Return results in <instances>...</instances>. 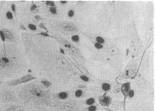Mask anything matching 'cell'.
Returning a JSON list of instances; mask_svg holds the SVG:
<instances>
[{
    "label": "cell",
    "instance_id": "1",
    "mask_svg": "<svg viewBox=\"0 0 155 111\" xmlns=\"http://www.w3.org/2000/svg\"><path fill=\"white\" fill-rule=\"evenodd\" d=\"M23 57L15 43L0 39V79L16 75L23 67Z\"/></svg>",
    "mask_w": 155,
    "mask_h": 111
},
{
    "label": "cell",
    "instance_id": "2",
    "mask_svg": "<svg viewBox=\"0 0 155 111\" xmlns=\"http://www.w3.org/2000/svg\"><path fill=\"white\" fill-rule=\"evenodd\" d=\"M19 96L24 101H28L32 99L42 102H46L50 97V94L46 89H44L39 83H30L22 88L19 93Z\"/></svg>",
    "mask_w": 155,
    "mask_h": 111
},
{
    "label": "cell",
    "instance_id": "3",
    "mask_svg": "<svg viewBox=\"0 0 155 111\" xmlns=\"http://www.w3.org/2000/svg\"><path fill=\"white\" fill-rule=\"evenodd\" d=\"M17 100V98L13 91L8 89H2L0 90V102L5 104L12 103Z\"/></svg>",
    "mask_w": 155,
    "mask_h": 111
},
{
    "label": "cell",
    "instance_id": "4",
    "mask_svg": "<svg viewBox=\"0 0 155 111\" xmlns=\"http://www.w3.org/2000/svg\"><path fill=\"white\" fill-rule=\"evenodd\" d=\"M58 41L60 42V44L64 47L65 50H67L70 55H72L73 57H77V58H80V57H81L80 51H79V50L76 48L75 46L72 44L70 42L67 41V39H63V38H59Z\"/></svg>",
    "mask_w": 155,
    "mask_h": 111
},
{
    "label": "cell",
    "instance_id": "5",
    "mask_svg": "<svg viewBox=\"0 0 155 111\" xmlns=\"http://www.w3.org/2000/svg\"><path fill=\"white\" fill-rule=\"evenodd\" d=\"M34 80H36V77L34 76H32V74H26V75L19 77L18 79L9 80V82H7L6 84L8 87H17V86L21 85V84L27 83Z\"/></svg>",
    "mask_w": 155,
    "mask_h": 111
},
{
    "label": "cell",
    "instance_id": "6",
    "mask_svg": "<svg viewBox=\"0 0 155 111\" xmlns=\"http://www.w3.org/2000/svg\"><path fill=\"white\" fill-rule=\"evenodd\" d=\"M2 19L3 23L10 22L12 24H15V16L9 9H7L5 5H2Z\"/></svg>",
    "mask_w": 155,
    "mask_h": 111
},
{
    "label": "cell",
    "instance_id": "7",
    "mask_svg": "<svg viewBox=\"0 0 155 111\" xmlns=\"http://www.w3.org/2000/svg\"><path fill=\"white\" fill-rule=\"evenodd\" d=\"M60 29L63 33H77L78 32V28L77 25L70 22H62L59 24Z\"/></svg>",
    "mask_w": 155,
    "mask_h": 111
},
{
    "label": "cell",
    "instance_id": "8",
    "mask_svg": "<svg viewBox=\"0 0 155 111\" xmlns=\"http://www.w3.org/2000/svg\"><path fill=\"white\" fill-rule=\"evenodd\" d=\"M1 28V27H0ZM5 36V42L6 43H16V36H15V33L12 30L8 29V28H1Z\"/></svg>",
    "mask_w": 155,
    "mask_h": 111
},
{
    "label": "cell",
    "instance_id": "9",
    "mask_svg": "<svg viewBox=\"0 0 155 111\" xmlns=\"http://www.w3.org/2000/svg\"><path fill=\"white\" fill-rule=\"evenodd\" d=\"M99 102L102 106H108L111 103V98L107 95H104V96H101L99 99Z\"/></svg>",
    "mask_w": 155,
    "mask_h": 111
},
{
    "label": "cell",
    "instance_id": "10",
    "mask_svg": "<svg viewBox=\"0 0 155 111\" xmlns=\"http://www.w3.org/2000/svg\"><path fill=\"white\" fill-rule=\"evenodd\" d=\"M61 106H63V109L67 111H72L77 108V105H76L75 103H72V102L64 103H63V104L61 105Z\"/></svg>",
    "mask_w": 155,
    "mask_h": 111
},
{
    "label": "cell",
    "instance_id": "11",
    "mask_svg": "<svg viewBox=\"0 0 155 111\" xmlns=\"http://www.w3.org/2000/svg\"><path fill=\"white\" fill-rule=\"evenodd\" d=\"M54 96L59 100H66L69 97V93L67 91H62L56 94Z\"/></svg>",
    "mask_w": 155,
    "mask_h": 111
},
{
    "label": "cell",
    "instance_id": "12",
    "mask_svg": "<svg viewBox=\"0 0 155 111\" xmlns=\"http://www.w3.org/2000/svg\"><path fill=\"white\" fill-rule=\"evenodd\" d=\"M130 83H124L121 87V91L123 93L124 95H127L128 92L130 90Z\"/></svg>",
    "mask_w": 155,
    "mask_h": 111
},
{
    "label": "cell",
    "instance_id": "13",
    "mask_svg": "<svg viewBox=\"0 0 155 111\" xmlns=\"http://www.w3.org/2000/svg\"><path fill=\"white\" fill-rule=\"evenodd\" d=\"M39 84H40V86L43 87L44 89H48V88H50L52 85L51 82H50V81H48V80H41L40 82H39Z\"/></svg>",
    "mask_w": 155,
    "mask_h": 111
},
{
    "label": "cell",
    "instance_id": "14",
    "mask_svg": "<svg viewBox=\"0 0 155 111\" xmlns=\"http://www.w3.org/2000/svg\"><path fill=\"white\" fill-rule=\"evenodd\" d=\"M19 109V106L15 104H10L7 106L6 109H5V111H16Z\"/></svg>",
    "mask_w": 155,
    "mask_h": 111
},
{
    "label": "cell",
    "instance_id": "15",
    "mask_svg": "<svg viewBox=\"0 0 155 111\" xmlns=\"http://www.w3.org/2000/svg\"><path fill=\"white\" fill-rule=\"evenodd\" d=\"M84 90L81 89H78L74 92V96H75L76 98H81L83 96H84Z\"/></svg>",
    "mask_w": 155,
    "mask_h": 111
},
{
    "label": "cell",
    "instance_id": "16",
    "mask_svg": "<svg viewBox=\"0 0 155 111\" xmlns=\"http://www.w3.org/2000/svg\"><path fill=\"white\" fill-rule=\"evenodd\" d=\"M48 9H49V12H50V14H52V15H57V13H58L57 8H56V5L51 7H48Z\"/></svg>",
    "mask_w": 155,
    "mask_h": 111
},
{
    "label": "cell",
    "instance_id": "17",
    "mask_svg": "<svg viewBox=\"0 0 155 111\" xmlns=\"http://www.w3.org/2000/svg\"><path fill=\"white\" fill-rule=\"evenodd\" d=\"M10 10L12 11V13L14 14L15 17H16V15H17V8H16V5H15L14 2H12L10 5Z\"/></svg>",
    "mask_w": 155,
    "mask_h": 111
},
{
    "label": "cell",
    "instance_id": "18",
    "mask_svg": "<svg viewBox=\"0 0 155 111\" xmlns=\"http://www.w3.org/2000/svg\"><path fill=\"white\" fill-rule=\"evenodd\" d=\"M102 89L103 90L105 91V92H107V91H109L110 90L111 88V86L110 84L107 83H104L102 84Z\"/></svg>",
    "mask_w": 155,
    "mask_h": 111
},
{
    "label": "cell",
    "instance_id": "19",
    "mask_svg": "<svg viewBox=\"0 0 155 111\" xmlns=\"http://www.w3.org/2000/svg\"><path fill=\"white\" fill-rule=\"evenodd\" d=\"M27 27L30 31H34V32L37 31V26L33 23H28Z\"/></svg>",
    "mask_w": 155,
    "mask_h": 111
},
{
    "label": "cell",
    "instance_id": "20",
    "mask_svg": "<svg viewBox=\"0 0 155 111\" xmlns=\"http://www.w3.org/2000/svg\"><path fill=\"white\" fill-rule=\"evenodd\" d=\"M86 104L88 105V106H91V105H94V103H95V99L93 97H91L89 98V99H87V100H86Z\"/></svg>",
    "mask_w": 155,
    "mask_h": 111
},
{
    "label": "cell",
    "instance_id": "21",
    "mask_svg": "<svg viewBox=\"0 0 155 111\" xmlns=\"http://www.w3.org/2000/svg\"><path fill=\"white\" fill-rule=\"evenodd\" d=\"M71 39H72V41L75 43H77L80 42V37H79L78 35L77 34H73V36H71Z\"/></svg>",
    "mask_w": 155,
    "mask_h": 111
},
{
    "label": "cell",
    "instance_id": "22",
    "mask_svg": "<svg viewBox=\"0 0 155 111\" xmlns=\"http://www.w3.org/2000/svg\"><path fill=\"white\" fill-rule=\"evenodd\" d=\"M74 15H75V11H74V9H69L68 12H67V16H68L69 18H73Z\"/></svg>",
    "mask_w": 155,
    "mask_h": 111
},
{
    "label": "cell",
    "instance_id": "23",
    "mask_svg": "<svg viewBox=\"0 0 155 111\" xmlns=\"http://www.w3.org/2000/svg\"><path fill=\"white\" fill-rule=\"evenodd\" d=\"M97 107L95 106V105H91V106H89L88 108H87V110L88 111H96L97 110Z\"/></svg>",
    "mask_w": 155,
    "mask_h": 111
},
{
    "label": "cell",
    "instance_id": "24",
    "mask_svg": "<svg viewBox=\"0 0 155 111\" xmlns=\"http://www.w3.org/2000/svg\"><path fill=\"white\" fill-rule=\"evenodd\" d=\"M96 40H97V43H100V44H102L103 45V44H104V39H103V38L99 37V36L96 38Z\"/></svg>",
    "mask_w": 155,
    "mask_h": 111
},
{
    "label": "cell",
    "instance_id": "25",
    "mask_svg": "<svg viewBox=\"0 0 155 111\" xmlns=\"http://www.w3.org/2000/svg\"><path fill=\"white\" fill-rule=\"evenodd\" d=\"M94 46H95L96 48L98 49V50H100V49H102L103 48V45L102 44H100V43H97V42H96V43H94Z\"/></svg>",
    "mask_w": 155,
    "mask_h": 111
},
{
    "label": "cell",
    "instance_id": "26",
    "mask_svg": "<svg viewBox=\"0 0 155 111\" xmlns=\"http://www.w3.org/2000/svg\"><path fill=\"white\" fill-rule=\"evenodd\" d=\"M80 79H81L83 81H85V82H87V81H89V78L87 77V76L81 75V76H80Z\"/></svg>",
    "mask_w": 155,
    "mask_h": 111
},
{
    "label": "cell",
    "instance_id": "27",
    "mask_svg": "<svg viewBox=\"0 0 155 111\" xmlns=\"http://www.w3.org/2000/svg\"><path fill=\"white\" fill-rule=\"evenodd\" d=\"M128 96H130V97H133L134 95V92L133 90H130L129 92H128Z\"/></svg>",
    "mask_w": 155,
    "mask_h": 111
},
{
    "label": "cell",
    "instance_id": "28",
    "mask_svg": "<svg viewBox=\"0 0 155 111\" xmlns=\"http://www.w3.org/2000/svg\"><path fill=\"white\" fill-rule=\"evenodd\" d=\"M35 19H36V21H40V20H42V17L41 16H40V15H35Z\"/></svg>",
    "mask_w": 155,
    "mask_h": 111
},
{
    "label": "cell",
    "instance_id": "29",
    "mask_svg": "<svg viewBox=\"0 0 155 111\" xmlns=\"http://www.w3.org/2000/svg\"><path fill=\"white\" fill-rule=\"evenodd\" d=\"M39 26H40V27H41L42 28V29H45V30H46V27H45V26H44V24H43V23H41V24H39Z\"/></svg>",
    "mask_w": 155,
    "mask_h": 111
},
{
    "label": "cell",
    "instance_id": "30",
    "mask_svg": "<svg viewBox=\"0 0 155 111\" xmlns=\"http://www.w3.org/2000/svg\"><path fill=\"white\" fill-rule=\"evenodd\" d=\"M60 3L61 4V5H66V4L68 3V2H63V1H61V2H60Z\"/></svg>",
    "mask_w": 155,
    "mask_h": 111
},
{
    "label": "cell",
    "instance_id": "31",
    "mask_svg": "<svg viewBox=\"0 0 155 111\" xmlns=\"http://www.w3.org/2000/svg\"><path fill=\"white\" fill-rule=\"evenodd\" d=\"M16 111H25V110H24V109H18Z\"/></svg>",
    "mask_w": 155,
    "mask_h": 111
},
{
    "label": "cell",
    "instance_id": "32",
    "mask_svg": "<svg viewBox=\"0 0 155 111\" xmlns=\"http://www.w3.org/2000/svg\"><path fill=\"white\" fill-rule=\"evenodd\" d=\"M1 84H2V81H0V85H1Z\"/></svg>",
    "mask_w": 155,
    "mask_h": 111
}]
</instances>
